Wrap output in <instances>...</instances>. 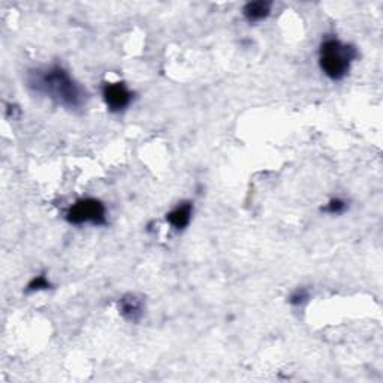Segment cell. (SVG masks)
Wrapping results in <instances>:
<instances>
[{"mask_svg": "<svg viewBox=\"0 0 383 383\" xmlns=\"http://www.w3.org/2000/svg\"><path fill=\"white\" fill-rule=\"evenodd\" d=\"M28 84L32 90L47 96L57 105L68 110H81L89 96L65 68L53 65L43 69H33L28 75Z\"/></svg>", "mask_w": 383, "mask_h": 383, "instance_id": "1", "label": "cell"}, {"mask_svg": "<svg viewBox=\"0 0 383 383\" xmlns=\"http://www.w3.org/2000/svg\"><path fill=\"white\" fill-rule=\"evenodd\" d=\"M356 59L358 50L351 43H344L335 38H328L320 43L319 66L329 80H344Z\"/></svg>", "mask_w": 383, "mask_h": 383, "instance_id": "2", "label": "cell"}, {"mask_svg": "<svg viewBox=\"0 0 383 383\" xmlns=\"http://www.w3.org/2000/svg\"><path fill=\"white\" fill-rule=\"evenodd\" d=\"M66 220L71 225H85L93 226L107 225V208L102 201L96 198H83L78 199L75 204L68 208L65 214Z\"/></svg>", "mask_w": 383, "mask_h": 383, "instance_id": "3", "label": "cell"}, {"mask_svg": "<svg viewBox=\"0 0 383 383\" xmlns=\"http://www.w3.org/2000/svg\"><path fill=\"white\" fill-rule=\"evenodd\" d=\"M102 98L111 112H123L132 103L134 93L125 83H105L102 87Z\"/></svg>", "mask_w": 383, "mask_h": 383, "instance_id": "4", "label": "cell"}, {"mask_svg": "<svg viewBox=\"0 0 383 383\" xmlns=\"http://www.w3.org/2000/svg\"><path fill=\"white\" fill-rule=\"evenodd\" d=\"M145 302L144 298L136 293H126L118 301V311L127 322H139L144 316Z\"/></svg>", "mask_w": 383, "mask_h": 383, "instance_id": "5", "label": "cell"}, {"mask_svg": "<svg viewBox=\"0 0 383 383\" xmlns=\"http://www.w3.org/2000/svg\"><path fill=\"white\" fill-rule=\"evenodd\" d=\"M192 214H194V204L190 201L180 203L177 207H174L172 210L167 214V222L172 226L176 231L186 229L190 220Z\"/></svg>", "mask_w": 383, "mask_h": 383, "instance_id": "6", "label": "cell"}, {"mask_svg": "<svg viewBox=\"0 0 383 383\" xmlns=\"http://www.w3.org/2000/svg\"><path fill=\"white\" fill-rule=\"evenodd\" d=\"M273 3L267 2V0H256V2H249L242 8V17L250 24L260 23L268 19L271 14Z\"/></svg>", "mask_w": 383, "mask_h": 383, "instance_id": "7", "label": "cell"}, {"mask_svg": "<svg viewBox=\"0 0 383 383\" xmlns=\"http://www.w3.org/2000/svg\"><path fill=\"white\" fill-rule=\"evenodd\" d=\"M346 210H347V203L342 198L329 199V203L324 208H322V211L328 213V214H333V216L343 214Z\"/></svg>", "mask_w": 383, "mask_h": 383, "instance_id": "8", "label": "cell"}, {"mask_svg": "<svg viewBox=\"0 0 383 383\" xmlns=\"http://www.w3.org/2000/svg\"><path fill=\"white\" fill-rule=\"evenodd\" d=\"M51 287V283L48 282V278L45 277V274H41V276H37L34 278H32V282L28 284V291L29 293L32 292H39V291H45V289H50Z\"/></svg>", "mask_w": 383, "mask_h": 383, "instance_id": "9", "label": "cell"}, {"mask_svg": "<svg viewBox=\"0 0 383 383\" xmlns=\"http://www.w3.org/2000/svg\"><path fill=\"white\" fill-rule=\"evenodd\" d=\"M310 300V292L306 289V287H300V289L293 291L289 297V302L292 306H302Z\"/></svg>", "mask_w": 383, "mask_h": 383, "instance_id": "10", "label": "cell"}]
</instances>
